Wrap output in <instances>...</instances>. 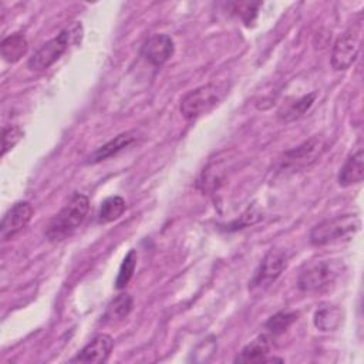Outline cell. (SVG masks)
I'll list each match as a JSON object with an SVG mask.
<instances>
[{
  "mask_svg": "<svg viewBox=\"0 0 364 364\" xmlns=\"http://www.w3.org/2000/svg\"><path fill=\"white\" fill-rule=\"evenodd\" d=\"M135 266H136V252L134 249H131L127 253V256L124 257V260H122V263L119 266L118 276H117V280H115L117 289H124L129 283V280L134 276Z\"/></svg>",
  "mask_w": 364,
  "mask_h": 364,
  "instance_id": "cell-20",
  "label": "cell"
},
{
  "mask_svg": "<svg viewBox=\"0 0 364 364\" xmlns=\"http://www.w3.org/2000/svg\"><path fill=\"white\" fill-rule=\"evenodd\" d=\"M340 273V264L334 260L310 262L300 272L297 286L301 291H317L331 284Z\"/></svg>",
  "mask_w": 364,
  "mask_h": 364,
  "instance_id": "cell-5",
  "label": "cell"
},
{
  "mask_svg": "<svg viewBox=\"0 0 364 364\" xmlns=\"http://www.w3.org/2000/svg\"><path fill=\"white\" fill-rule=\"evenodd\" d=\"M361 222L357 215H340L328 218L316 225L310 232V243L313 246H326L348 242L360 230Z\"/></svg>",
  "mask_w": 364,
  "mask_h": 364,
  "instance_id": "cell-3",
  "label": "cell"
},
{
  "mask_svg": "<svg viewBox=\"0 0 364 364\" xmlns=\"http://www.w3.org/2000/svg\"><path fill=\"white\" fill-rule=\"evenodd\" d=\"M23 136V129L18 125H4L1 129V155L4 156Z\"/></svg>",
  "mask_w": 364,
  "mask_h": 364,
  "instance_id": "cell-22",
  "label": "cell"
},
{
  "mask_svg": "<svg viewBox=\"0 0 364 364\" xmlns=\"http://www.w3.org/2000/svg\"><path fill=\"white\" fill-rule=\"evenodd\" d=\"M28 48L27 40L24 36L21 34H11L9 37H6L1 44H0V53L1 57L7 61V63H16L18 61L21 57L26 55Z\"/></svg>",
  "mask_w": 364,
  "mask_h": 364,
  "instance_id": "cell-17",
  "label": "cell"
},
{
  "mask_svg": "<svg viewBox=\"0 0 364 364\" xmlns=\"http://www.w3.org/2000/svg\"><path fill=\"white\" fill-rule=\"evenodd\" d=\"M125 210V200L121 196H109L101 202L98 209V222L108 223L118 219Z\"/></svg>",
  "mask_w": 364,
  "mask_h": 364,
  "instance_id": "cell-19",
  "label": "cell"
},
{
  "mask_svg": "<svg viewBox=\"0 0 364 364\" xmlns=\"http://www.w3.org/2000/svg\"><path fill=\"white\" fill-rule=\"evenodd\" d=\"M314 97H316V94H310V95H306V97H303V98L297 100L293 105H290V107L287 108V111H286L284 117L287 118V115H291V118H296V117H299V115L304 114V112H306V109H309V108H310V105L313 104Z\"/></svg>",
  "mask_w": 364,
  "mask_h": 364,
  "instance_id": "cell-23",
  "label": "cell"
},
{
  "mask_svg": "<svg viewBox=\"0 0 364 364\" xmlns=\"http://www.w3.org/2000/svg\"><path fill=\"white\" fill-rule=\"evenodd\" d=\"M360 51L358 36L353 31L343 33L333 46L331 53V67L336 71L347 70L357 58Z\"/></svg>",
  "mask_w": 364,
  "mask_h": 364,
  "instance_id": "cell-7",
  "label": "cell"
},
{
  "mask_svg": "<svg viewBox=\"0 0 364 364\" xmlns=\"http://www.w3.org/2000/svg\"><path fill=\"white\" fill-rule=\"evenodd\" d=\"M135 139H136V132L135 131L122 132V134L117 135L114 139L104 144L102 146L97 148L92 154H90L88 158H87V164H98L101 161H105V159L117 155L118 152H121L127 146H129Z\"/></svg>",
  "mask_w": 364,
  "mask_h": 364,
  "instance_id": "cell-12",
  "label": "cell"
},
{
  "mask_svg": "<svg viewBox=\"0 0 364 364\" xmlns=\"http://www.w3.org/2000/svg\"><path fill=\"white\" fill-rule=\"evenodd\" d=\"M90 209V200L82 193H74L64 208L50 220L46 228V237L50 242H61L84 222Z\"/></svg>",
  "mask_w": 364,
  "mask_h": 364,
  "instance_id": "cell-1",
  "label": "cell"
},
{
  "mask_svg": "<svg viewBox=\"0 0 364 364\" xmlns=\"http://www.w3.org/2000/svg\"><path fill=\"white\" fill-rule=\"evenodd\" d=\"M228 85L225 82H209L200 85L188 94H185L181 100V114L186 119H195L209 109H212L226 94Z\"/></svg>",
  "mask_w": 364,
  "mask_h": 364,
  "instance_id": "cell-4",
  "label": "cell"
},
{
  "mask_svg": "<svg viewBox=\"0 0 364 364\" xmlns=\"http://www.w3.org/2000/svg\"><path fill=\"white\" fill-rule=\"evenodd\" d=\"M297 320V316L294 313H277L274 316H272L266 324H264V328L273 334V336H277V334H282L283 331H286L294 321Z\"/></svg>",
  "mask_w": 364,
  "mask_h": 364,
  "instance_id": "cell-21",
  "label": "cell"
},
{
  "mask_svg": "<svg viewBox=\"0 0 364 364\" xmlns=\"http://www.w3.org/2000/svg\"><path fill=\"white\" fill-rule=\"evenodd\" d=\"M112 347H114V340L111 336L98 334L70 361L71 363H104L107 361Z\"/></svg>",
  "mask_w": 364,
  "mask_h": 364,
  "instance_id": "cell-10",
  "label": "cell"
},
{
  "mask_svg": "<svg viewBox=\"0 0 364 364\" xmlns=\"http://www.w3.org/2000/svg\"><path fill=\"white\" fill-rule=\"evenodd\" d=\"M82 37V26L78 21H73L60 34L47 43H44L28 60V68L31 71H44L53 65L71 44H77Z\"/></svg>",
  "mask_w": 364,
  "mask_h": 364,
  "instance_id": "cell-2",
  "label": "cell"
},
{
  "mask_svg": "<svg viewBox=\"0 0 364 364\" xmlns=\"http://www.w3.org/2000/svg\"><path fill=\"white\" fill-rule=\"evenodd\" d=\"M287 260L289 257L286 252L280 249L269 250L255 272V276L250 282V290L256 291L267 289L287 267Z\"/></svg>",
  "mask_w": 364,
  "mask_h": 364,
  "instance_id": "cell-6",
  "label": "cell"
},
{
  "mask_svg": "<svg viewBox=\"0 0 364 364\" xmlns=\"http://www.w3.org/2000/svg\"><path fill=\"white\" fill-rule=\"evenodd\" d=\"M134 307V300L129 294L121 293L117 297H114L109 304L107 306L104 320L105 321H117L125 318Z\"/></svg>",
  "mask_w": 364,
  "mask_h": 364,
  "instance_id": "cell-18",
  "label": "cell"
},
{
  "mask_svg": "<svg viewBox=\"0 0 364 364\" xmlns=\"http://www.w3.org/2000/svg\"><path fill=\"white\" fill-rule=\"evenodd\" d=\"M237 10H239V14L240 17L249 24L250 21L255 20V17L257 16V10L259 7L262 6V3H236L233 4ZM236 10V11H237Z\"/></svg>",
  "mask_w": 364,
  "mask_h": 364,
  "instance_id": "cell-24",
  "label": "cell"
},
{
  "mask_svg": "<svg viewBox=\"0 0 364 364\" xmlns=\"http://www.w3.org/2000/svg\"><path fill=\"white\" fill-rule=\"evenodd\" d=\"M270 338L266 334L256 337L235 358V363H263L270 351Z\"/></svg>",
  "mask_w": 364,
  "mask_h": 364,
  "instance_id": "cell-14",
  "label": "cell"
},
{
  "mask_svg": "<svg viewBox=\"0 0 364 364\" xmlns=\"http://www.w3.org/2000/svg\"><path fill=\"white\" fill-rule=\"evenodd\" d=\"M343 321V310L338 306L324 303L314 313V326L320 331H334Z\"/></svg>",
  "mask_w": 364,
  "mask_h": 364,
  "instance_id": "cell-15",
  "label": "cell"
},
{
  "mask_svg": "<svg viewBox=\"0 0 364 364\" xmlns=\"http://www.w3.org/2000/svg\"><path fill=\"white\" fill-rule=\"evenodd\" d=\"M228 158H220L218 156L216 159H212L208 166L202 171L200 178L198 181V186L203 191V192H210L215 188H218L225 175H226V169H228Z\"/></svg>",
  "mask_w": 364,
  "mask_h": 364,
  "instance_id": "cell-13",
  "label": "cell"
},
{
  "mask_svg": "<svg viewBox=\"0 0 364 364\" xmlns=\"http://www.w3.org/2000/svg\"><path fill=\"white\" fill-rule=\"evenodd\" d=\"M364 178V152L363 148H357L351 152L338 173V183L341 186H351L354 183H360Z\"/></svg>",
  "mask_w": 364,
  "mask_h": 364,
  "instance_id": "cell-11",
  "label": "cell"
},
{
  "mask_svg": "<svg viewBox=\"0 0 364 364\" xmlns=\"http://www.w3.org/2000/svg\"><path fill=\"white\" fill-rule=\"evenodd\" d=\"M321 142L318 138H311L310 141L304 142L303 145L297 146L296 149L286 154V166H304L309 162H313L317 152L320 151Z\"/></svg>",
  "mask_w": 364,
  "mask_h": 364,
  "instance_id": "cell-16",
  "label": "cell"
},
{
  "mask_svg": "<svg viewBox=\"0 0 364 364\" xmlns=\"http://www.w3.org/2000/svg\"><path fill=\"white\" fill-rule=\"evenodd\" d=\"M33 216V208L28 202L20 200L16 202L3 216L0 225V237L1 240H9L18 232H21Z\"/></svg>",
  "mask_w": 364,
  "mask_h": 364,
  "instance_id": "cell-8",
  "label": "cell"
},
{
  "mask_svg": "<svg viewBox=\"0 0 364 364\" xmlns=\"http://www.w3.org/2000/svg\"><path fill=\"white\" fill-rule=\"evenodd\" d=\"M173 54V41L168 34L151 36L141 48V55L155 67L165 64Z\"/></svg>",
  "mask_w": 364,
  "mask_h": 364,
  "instance_id": "cell-9",
  "label": "cell"
}]
</instances>
